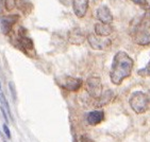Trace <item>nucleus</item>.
<instances>
[{
    "label": "nucleus",
    "mask_w": 150,
    "mask_h": 142,
    "mask_svg": "<svg viewBox=\"0 0 150 142\" xmlns=\"http://www.w3.org/2000/svg\"><path fill=\"white\" fill-rule=\"evenodd\" d=\"M133 69V59L125 52L118 51L113 58L110 71V78L114 85H120L124 80L131 76Z\"/></svg>",
    "instance_id": "f257e3e1"
},
{
    "label": "nucleus",
    "mask_w": 150,
    "mask_h": 142,
    "mask_svg": "<svg viewBox=\"0 0 150 142\" xmlns=\"http://www.w3.org/2000/svg\"><path fill=\"white\" fill-rule=\"evenodd\" d=\"M130 106L134 113L137 115L146 113L149 108V101H148L147 93L143 92V91H135L132 93L129 100Z\"/></svg>",
    "instance_id": "f03ea898"
},
{
    "label": "nucleus",
    "mask_w": 150,
    "mask_h": 142,
    "mask_svg": "<svg viewBox=\"0 0 150 142\" xmlns=\"http://www.w3.org/2000/svg\"><path fill=\"white\" fill-rule=\"evenodd\" d=\"M85 89L92 98L98 99L102 93V83L98 76H90L85 83Z\"/></svg>",
    "instance_id": "7ed1b4c3"
},
{
    "label": "nucleus",
    "mask_w": 150,
    "mask_h": 142,
    "mask_svg": "<svg viewBox=\"0 0 150 142\" xmlns=\"http://www.w3.org/2000/svg\"><path fill=\"white\" fill-rule=\"evenodd\" d=\"M86 39L90 46L94 50H108L112 45L111 39L107 37H102V36H98L94 33H91V34L87 35Z\"/></svg>",
    "instance_id": "20e7f679"
},
{
    "label": "nucleus",
    "mask_w": 150,
    "mask_h": 142,
    "mask_svg": "<svg viewBox=\"0 0 150 142\" xmlns=\"http://www.w3.org/2000/svg\"><path fill=\"white\" fill-rule=\"evenodd\" d=\"M58 84L64 89L68 90V91H78L81 87L83 82L81 78H72V76H61L58 80Z\"/></svg>",
    "instance_id": "39448f33"
},
{
    "label": "nucleus",
    "mask_w": 150,
    "mask_h": 142,
    "mask_svg": "<svg viewBox=\"0 0 150 142\" xmlns=\"http://www.w3.org/2000/svg\"><path fill=\"white\" fill-rule=\"evenodd\" d=\"M17 44H18V47H19V49L23 50L27 55H29V56H35V55H36L33 41H32L31 38L26 36L25 34H21V33H20L17 38Z\"/></svg>",
    "instance_id": "423d86ee"
},
{
    "label": "nucleus",
    "mask_w": 150,
    "mask_h": 142,
    "mask_svg": "<svg viewBox=\"0 0 150 142\" xmlns=\"http://www.w3.org/2000/svg\"><path fill=\"white\" fill-rule=\"evenodd\" d=\"M133 41L139 46H148L150 45V33L147 30L141 29V28H134L132 31Z\"/></svg>",
    "instance_id": "0eeeda50"
},
{
    "label": "nucleus",
    "mask_w": 150,
    "mask_h": 142,
    "mask_svg": "<svg viewBox=\"0 0 150 142\" xmlns=\"http://www.w3.org/2000/svg\"><path fill=\"white\" fill-rule=\"evenodd\" d=\"M18 20H19V15H8L1 17V29L3 34L9 35L13 29V26Z\"/></svg>",
    "instance_id": "6e6552de"
},
{
    "label": "nucleus",
    "mask_w": 150,
    "mask_h": 142,
    "mask_svg": "<svg viewBox=\"0 0 150 142\" xmlns=\"http://www.w3.org/2000/svg\"><path fill=\"white\" fill-rule=\"evenodd\" d=\"M88 2L90 0H71L72 10L77 17L82 18L85 16L88 9Z\"/></svg>",
    "instance_id": "1a4fd4ad"
},
{
    "label": "nucleus",
    "mask_w": 150,
    "mask_h": 142,
    "mask_svg": "<svg viewBox=\"0 0 150 142\" xmlns=\"http://www.w3.org/2000/svg\"><path fill=\"white\" fill-rule=\"evenodd\" d=\"M85 39H86V36H85L83 31L79 28H75L68 32V41L70 44L81 45L85 41Z\"/></svg>",
    "instance_id": "9d476101"
},
{
    "label": "nucleus",
    "mask_w": 150,
    "mask_h": 142,
    "mask_svg": "<svg viewBox=\"0 0 150 142\" xmlns=\"http://www.w3.org/2000/svg\"><path fill=\"white\" fill-rule=\"evenodd\" d=\"M97 18H98V20L102 23H111L113 22V15L111 13L110 9L108 8L107 6H101L98 8L97 10Z\"/></svg>",
    "instance_id": "9b49d317"
},
{
    "label": "nucleus",
    "mask_w": 150,
    "mask_h": 142,
    "mask_svg": "<svg viewBox=\"0 0 150 142\" xmlns=\"http://www.w3.org/2000/svg\"><path fill=\"white\" fill-rule=\"evenodd\" d=\"M104 119V113L103 110H94L91 111L90 113H87L86 116V121L87 123L92 126L100 124L101 122L103 121Z\"/></svg>",
    "instance_id": "f8f14e48"
},
{
    "label": "nucleus",
    "mask_w": 150,
    "mask_h": 142,
    "mask_svg": "<svg viewBox=\"0 0 150 142\" xmlns=\"http://www.w3.org/2000/svg\"><path fill=\"white\" fill-rule=\"evenodd\" d=\"M114 32V28L109 23L98 22L95 24V34L102 37H107Z\"/></svg>",
    "instance_id": "ddd939ff"
},
{
    "label": "nucleus",
    "mask_w": 150,
    "mask_h": 142,
    "mask_svg": "<svg viewBox=\"0 0 150 142\" xmlns=\"http://www.w3.org/2000/svg\"><path fill=\"white\" fill-rule=\"evenodd\" d=\"M113 98H114V93H113L112 90H111V89L107 90L105 92L101 93V96L97 99V100H98V103H97V105H98V106H103V105L109 104V103L112 101Z\"/></svg>",
    "instance_id": "4468645a"
},
{
    "label": "nucleus",
    "mask_w": 150,
    "mask_h": 142,
    "mask_svg": "<svg viewBox=\"0 0 150 142\" xmlns=\"http://www.w3.org/2000/svg\"><path fill=\"white\" fill-rule=\"evenodd\" d=\"M16 8L19 9L20 11L25 12V13H28V12L31 11L30 4L27 2L26 0H16Z\"/></svg>",
    "instance_id": "2eb2a0df"
},
{
    "label": "nucleus",
    "mask_w": 150,
    "mask_h": 142,
    "mask_svg": "<svg viewBox=\"0 0 150 142\" xmlns=\"http://www.w3.org/2000/svg\"><path fill=\"white\" fill-rule=\"evenodd\" d=\"M137 74L143 78H147V76H150V59H149V63L147 64V66L143 68V69L139 70L137 71Z\"/></svg>",
    "instance_id": "dca6fc26"
},
{
    "label": "nucleus",
    "mask_w": 150,
    "mask_h": 142,
    "mask_svg": "<svg viewBox=\"0 0 150 142\" xmlns=\"http://www.w3.org/2000/svg\"><path fill=\"white\" fill-rule=\"evenodd\" d=\"M4 6L6 11H12L14 8H16V0H4Z\"/></svg>",
    "instance_id": "f3484780"
},
{
    "label": "nucleus",
    "mask_w": 150,
    "mask_h": 142,
    "mask_svg": "<svg viewBox=\"0 0 150 142\" xmlns=\"http://www.w3.org/2000/svg\"><path fill=\"white\" fill-rule=\"evenodd\" d=\"M132 2H134L135 4H137V6H142V8H144L145 10H148V6H149V4H148V1L147 0H131Z\"/></svg>",
    "instance_id": "a211bd4d"
},
{
    "label": "nucleus",
    "mask_w": 150,
    "mask_h": 142,
    "mask_svg": "<svg viewBox=\"0 0 150 142\" xmlns=\"http://www.w3.org/2000/svg\"><path fill=\"white\" fill-rule=\"evenodd\" d=\"M80 142H94V141L88 136H86V135H82L80 137Z\"/></svg>",
    "instance_id": "6ab92c4d"
},
{
    "label": "nucleus",
    "mask_w": 150,
    "mask_h": 142,
    "mask_svg": "<svg viewBox=\"0 0 150 142\" xmlns=\"http://www.w3.org/2000/svg\"><path fill=\"white\" fill-rule=\"evenodd\" d=\"M3 131H4V133H6V137H8L9 139H11V132H10L9 127H8V125L6 124H3Z\"/></svg>",
    "instance_id": "aec40b11"
},
{
    "label": "nucleus",
    "mask_w": 150,
    "mask_h": 142,
    "mask_svg": "<svg viewBox=\"0 0 150 142\" xmlns=\"http://www.w3.org/2000/svg\"><path fill=\"white\" fill-rule=\"evenodd\" d=\"M9 86H10V89H11V92H12V97L14 98V100H16V93H15V90H14V84L13 83H10L9 84Z\"/></svg>",
    "instance_id": "412c9836"
},
{
    "label": "nucleus",
    "mask_w": 150,
    "mask_h": 142,
    "mask_svg": "<svg viewBox=\"0 0 150 142\" xmlns=\"http://www.w3.org/2000/svg\"><path fill=\"white\" fill-rule=\"evenodd\" d=\"M60 2L62 3V4H64L65 6H68L71 4V0H60Z\"/></svg>",
    "instance_id": "4be33fe9"
},
{
    "label": "nucleus",
    "mask_w": 150,
    "mask_h": 142,
    "mask_svg": "<svg viewBox=\"0 0 150 142\" xmlns=\"http://www.w3.org/2000/svg\"><path fill=\"white\" fill-rule=\"evenodd\" d=\"M147 97H148V101H149V103H150V89H149V91H148V93H147Z\"/></svg>",
    "instance_id": "5701e85b"
},
{
    "label": "nucleus",
    "mask_w": 150,
    "mask_h": 142,
    "mask_svg": "<svg viewBox=\"0 0 150 142\" xmlns=\"http://www.w3.org/2000/svg\"><path fill=\"white\" fill-rule=\"evenodd\" d=\"M147 16L150 17V8H148V12H147Z\"/></svg>",
    "instance_id": "b1692460"
},
{
    "label": "nucleus",
    "mask_w": 150,
    "mask_h": 142,
    "mask_svg": "<svg viewBox=\"0 0 150 142\" xmlns=\"http://www.w3.org/2000/svg\"><path fill=\"white\" fill-rule=\"evenodd\" d=\"M0 90H1V86H0Z\"/></svg>",
    "instance_id": "393cba45"
}]
</instances>
